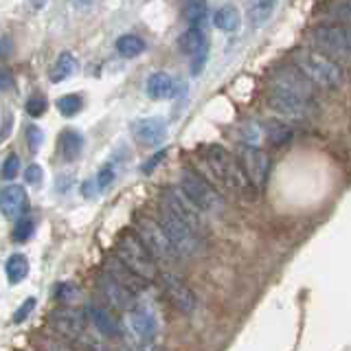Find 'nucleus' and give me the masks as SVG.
Here are the masks:
<instances>
[{
    "label": "nucleus",
    "instance_id": "f257e3e1",
    "mask_svg": "<svg viewBox=\"0 0 351 351\" xmlns=\"http://www.w3.org/2000/svg\"><path fill=\"white\" fill-rule=\"evenodd\" d=\"M292 60L296 64V69H299L314 86L327 88V90H336V88H340L345 82L343 64H338L336 60L327 58V55L318 51L299 49L292 53Z\"/></svg>",
    "mask_w": 351,
    "mask_h": 351
},
{
    "label": "nucleus",
    "instance_id": "f03ea898",
    "mask_svg": "<svg viewBox=\"0 0 351 351\" xmlns=\"http://www.w3.org/2000/svg\"><path fill=\"white\" fill-rule=\"evenodd\" d=\"M204 162L208 165V169L213 171L215 178L222 182L226 189L233 191V193H239V195H244V197L257 193L255 186H252L250 180L246 178L244 169H241V162H237L235 156H230V154L224 147H219V145L206 147Z\"/></svg>",
    "mask_w": 351,
    "mask_h": 351
},
{
    "label": "nucleus",
    "instance_id": "7ed1b4c3",
    "mask_svg": "<svg viewBox=\"0 0 351 351\" xmlns=\"http://www.w3.org/2000/svg\"><path fill=\"white\" fill-rule=\"evenodd\" d=\"M117 257L145 281H154L158 277V263L154 261V257L134 233H123L117 239Z\"/></svg>",
    "mask_w": 351,
    "mask_h": 351
},
{
    "label": "nucleus",
    "instance_id": "20e7f679",
    "mask_svg": "<svg viewBox=\"0 0 351 351\" xmlns=\"http://www.w3.org/2000/svg\"><path fill=\"white\" fill-rule=\"evenodd\" d=\"M136 237L143 241V246L147 248V252L156 263L169 266V263L176 259V250L169 244L165 230L160 228L158 219L147 217V215H138L136 217Z\"/></svg>",
    "mask_w": 351,
    "mask_h": 351
},
{
    "label": "nucleus",
    "instance_id": "39448f33",
    "mask_svg": "<svg viewBox=\"0 0 351 351\" xmlns=\"http://www.w3.org/2000/svg\"><path fill=\"white\" fill-rule=\"evenodd\" d=\"M158 224L167 235L169 244L173 246L176 255L182 257H193L200 252V233L193 230L189 224H184L180 217H176L173 213H169L167 208H162V213L158 217Z\"/></svg>",
    "mask_w": 351,
    "mask_h": 351
},
{
    "label": "nucleus",
    "instance_id": "423d86ee",
    "mask_svg": "<svg viewBox=\"0 0 351 351\" xmlns=\"http://www.w3.org/2000/svg\"><path fill=\"white\" fill-rule=\"evenodd\" d=\"M180 189L191 197V200L202 208L206 213H222L224 208V197L219 195L211 182L200 178L195 171L184 169L182 178H180Z\"/></svg>",
    "mask_w": 351,
    "mask_h": 351
},
{
    "label": "nucleus",
    "instance_id": "0eeeda50",
    "mask_svg": "<svg viewBox=\"0 0 351 351\" xmlns=\"http://www.w3.org/2000/svg\"><path fill=\"white\" fill-rule=\"evenodd\" d=\"M312 40L318 47V51H323V55L336 60L338 64H345L349 60L351 42H349V31L345 27H340V25L318 27L312 33Z\"/></svg>",
    "mask_w": 351,
    "mask_h": 351
},
{
    "label": "nucleus",
    "instance_id": "6e6552de",
    "mask_svg": "<svg viewBox=\"0 0 351 351\" xmlns=\"http://www.w3.org/2000/svg\"><path fill=\"white\" fill-rule=\"evenodd\" d=\"M162 206L176 217H180L184 224H189L193 230H202V208L197 206L182 189H165L162 191Z\"/></svg>",
    "mask_w": 351,
    "mask_h": 351
},
{
    "label": "nucleus",
    "instance_id": "1a4fd4ad",
    "mask_svg": "<svg viewBox=\"0 0 351 351\" xmlns=\"http://www.w3.org/2000/svg\"><path fill=\"white\" fill-rule=\"evenodd\" d=\"M270 88L272 90H281L288 95H296L303 99H310V101H316L314 99V84L307 80V77L299 71V69H290V66H283V69H277L270 77Z\"/></svg>",
    "mask_w": 351,
    "mask_h": 351
},
{
    "label": "nucleus",
    "instance_id": "9d476101",
    "mask_svg": "<svg viewBox=\"0 0 351 351\" xmlns=\"http://www.w3.org/2000/svg\"><path fill=\"white\" fill-rule=\"evenodd\" d=\"M160 279H162V290L176 310L182 314H191L195 310V294L189 285L173 272H162Z\"/></svg>",
    "mask_w": 351,
    "mask_h": 351
},
{
    "label": "nucleus",
    "instance_id": "9b49d317",
    "mask_svg": "<svg viewBox=\"0 0 351 351\" xmlns=\"http://www.w3.org/2000/svg\"><path fill=\"white\" fill-rule=\"evenodd\" d=\"M268 106L277 112L285 114V117H294V119H305L314 112L316 101H310V99L296 97V95H288L281 90H268Z\"/></svg>",
    "mask_w": 351,
    "mask_h": 351
},
{
    "label": "nucleus",
    "instance_id": "f8f14e48",
    "mask_svg": "<svg viewBox=\"0 0 351 351\" xmlns=\"http://www.w3.org/2000/svg\"><path fill=\"white\" fill-rule=\"evenodd\" d=\"M241 169H244L250 184L255 186V191H259L261 186L266 184L268 171H270L268 154L259 147H246L241 152Z\"/></svg>",
    "mask_w": 351,
    "mask_h": 351
},
{
    "label": "nucleus",
    "instance_id": "ddd939ff",
    "mask_svg": "<svg viewBox=\"0 0 351 351\" xmlns=\"http://www.w3.org/2000/svg\"><path fill=\"white\" fill-rule=\"evenodd\" d=\"M132 136L143 147H158L167 138V123L158 117L138 119L132 123Z\"/></svg>",
    "mask_w": 351,
    "mask_h": 351
},
{
    "label": "nucleus",
    "instance_id": "4468645a",
    "mask_svg": "<svg viewBox=\"0 0 351 351\" xmlns=\"http://www.w3.org/2000/svg\"><path fill=\"white\" fill-rule=\"evenodd\" d=\"M97 283H99V290L104 294V299L112 307H117V310L130 312L132 307H136V292H132L123 283H119L117 279L110 277V274H101Z\"/></svg>",
    "mask_w": 351,
    "mask_h": 351
},
{
    "label": "nucleus",
    "instance_id": "2eb2a0df",
    "mask_svg": "<svg viewBox=\"0 0 351 351\" xmlns=\"http://www.w3.org/2000/svg\"><path fill=\"white\" fill-rule=\"evenodd\" d=\"M27 204H29V197H27L25 186L9 184L5 189H0V211H3L5 217L14 219V217L25 215Z\"/></svg>",
    "mask_w": 351,
    "mask_h": 351
},
{
    "label": "nucleus",
    "instance_id": "dca6fc26",
    "mask_svg": "<svg viewBox=\"0 0 351 351\" xmlns=\"http://www.w3.org/2000/svg\"><path fill=\"white\" fill-rule=\"evenodd\" d=\"M104 270H106V274H110V277L117 279L119 283H123L125 288H130L132 292L145 290V285L149 283V281H145L143 277H138L134 270H130L119 257H108L104 261Z\"/></svg>",
    "mask_w": 351,
    "mask_h": 351
},
{
    "label": "nucleus",
    "instance_id": "f3484780",
    "mask_svg": "<svg viewBox=\"0 0 351 351\" xmlns=\"http://www.w3.org/2000/svg\"><path fill=\"white\" fill-rule=\"evenodd\" d=\"M51 323L64 336H82L86 329V316L80 310L66 307V310H58L51 314Z\"/></svg>",
    "mask_w": 351,
    "mask_h": 351
},
{
    "label": "nucleus",
    "instance_id": "a211bd4d",
    "mask_svg": "<svg viewBox=\"0 0 351 351\" xmlns=\"http://www.w3.org/2000/svg\"><path fill=\"white\" fill-rule=\"evenodd\" d=\"M130 329L138 340H152L156 336V318L149 310H138V307H132L130 310Z\"/></svg>",
    "mask_w": 351,
    "mask_h": 351
},
{
    "label": "nucleus",
    "instance_id": "6ab92c4d",
    "mask_svg": "<svg viewBox=\"0 0 351 351\" xmlns=\"http://www.w3.org/2000/svg\"><path fill=\"white\" fill-rule=\"evenodd\" d=\"M88 318L93 321L97 327V332L108 338H119L121 336V327L117 323V318L110 314L106 307L101 305H88Z\"/></svg>",
    "mask_w": 351,
    "mask_h": 351
},
{
    "label": "nucleus",
    "instance_id": "aec40b11",
    "mask_svg": "<svg viewBox=\"0 0 351 351\" xmlns=\"http://www.w3.org/2000/svg\"><path fill=\"white\" fill-rule=\"evenodd\" d=\"M145 90L149 99L160 101V99H169L173 95V82L167 73H152L145 82Z\"/></svg>",
    "mask_w": 351,
    "mask_h": 351
},
{
    "label": "nucleus",
    "instance_id": "412c9836",
    "mask_svg": "<svg viewBox=\"0 0 351 351\" xmlns=\"http://www.w3.org/2000/svg\"><path fill=\"white\" fill-rule=\"evenodd\" d=\"M213 25L219 29V31H224V33H233L239 29L241 25V14H239V9L235 5H222L219 7L215 14H213Z\"/></svg>",
    "mask_w": 351,
    "mask_h": 351
},
{
    "label": "nucleus",
    "instance_id": "4be33fe9",
    "mask_svg": "<svg viewBox=\"0 0 351 351\" xmlns=\"http://www.w3.org/2000/svg\"><path fill=\"white\" fill-rule=\"evenodd\" d=\"M80 69V62H77V58L71 53V51H64L58 62H55L53 71H51V82L53 84H60L64 80H69V77L75 75V71Z\"/></svg>",
    "mask_w": 351,
    "mask_h": 351
},
{
    "label": "nucleus",
    "instance_id": "5701e85b",
    "mask_svg": "<svg viewBox=\"0 0 351 351\" xmlns=\"http://www.w3.org/2000/svg\"><path fill=\"white\" fill-rule=\"evenodd\" d=\"M178 47L184 55H193L197 53L200 49L208 47V42H206V36H204V31L202 27H189V31L182 33L180 40H178Z\"/></svg>",
    "mask_w": 351,
    "mask_h": 351
},
{
    "label": "nucleus",
    "instance_id": "b1692460",
    "mask_svg": "<svg viewBox=\"0 0 351 351\" xmlns=\"http://www.w3.org/2000/svg\"><path fill=\"white\" fill-rule=\"evenodd\" d=\"M84 147V136L77 130H66L60 138V152L64 160H75L82 154Z\"/></svg>",
    "mask_w": 351,
    "mask_h": 351
},
{
    "label": "nucleus",
    "instance_id": "393cba45",
    "mask_svg": "<svg viewBox=\"0 0 351 351\" xmlns=\"http://www.w3.org/2000/svg\"><path fill=\"white\" fill-rule=\"evenodd\" d=\"M5 272H7V279L9 283H20L22 279H27L29 274V259L22 255V252H14L7 263H5Z\"/></svg>",
    "mask_w": 351,
    "mask_h": 351
},
{
    "label": "nucleus",
    "instance_id": "a878e982",
    "mask_svg": "<svg viewBox=\"0 0 351 351\" xmlns=\"http://www.w3.org/2000/svg\"><path fill=\"white\" fill-rule=\"evenodd\" d=\"M206 11H208L206 0H186L182 7V18L189 27H202Z\"/></svg>",
    "mask_w": 351,
    "mask_h": 351
},
{
    "label": "nucleus",
    "instance_id": "bb28decb",
    "mask_svg": "<svg viewBox=\"0 0 351 351\" xmlns=\"http://www.w3.org/2000/svg\"><path fill=\"white\" fill-rule=\"evenodd\" d=\"M117 51L123 58H136V55L145 51V42H143V38L134 36V33H125V36L117 40Z\"/></svg>",
    "mask_w": 351,
    "mask_h": 351
},
{
    "label": "nucleus",
    "instance_id": "cd10ccee",
    "mask_svg": "<svg viewBox=\"0 0 351 351\" xmlns=\"http://www.w3.org/2000/svg\"><path fill=\"white\" fill-rule=\"evenodd\" d=\"M266 136L272 145H283V143H288L292 138V130L285 123H279V121H268Z\"/></svg>",
    "mask_w": 351,
    "mask_h": 351
},
{
    "label": "nucleus",
    "instance_id": "c85d7f7f",
    "mask_svg": "<svg viewBox=\"0 0 351 351\" xmlns=\"http://www.w3.org/2000/svg\"><path fill=\"white\" fill-rule=\"evenodd\" d=\"M82 106H84V101H82L80 95H64V97L58 99V101H55V108L60 110V114L69 117V119L80 112Z\"/></svg>",
    "mask_w": 351,
    "mask_h": 351
},
{
    "label": "nucleus",
    "instance_id": "c756f323",
    "mask_svg": "<svg viewBox=\"0 0 351 351\" xmlns=\"http://www.w3.org/2000/svg\"><path fill=\"white\" fill-rule=\"evenodd\" d=\"M33 230H36V224H33V219L31 217H20L16 228H14V239L16 241H27L33 235Z\"/></svg>",
    "mask_w": 351,
    "mask_h": 351
},
{
    "label": "nucleus",
    "instance_id": "7c9ffc66",
    "mask_svg": "<svg viewBox=\"0 0 351 351\" xmlns=\"http://www.w3.org/2000/svg\"><path fill=\"white\" fill-rule=\"evenodd\" d=\"M42 143H44V132L40 125H29L27 128V145L33 154H38L42 149Z\"/></svg>",
    "mask_w": 351,
    "mask_h": 351
},
{
    "label": "nucleus",
    "instance_id": "2f4dec72",
    "mask_svg": "<svg viewBox=\"0 0 351 351\" xmlns=\"http://www.w3.org/2000/svg\"><path fill=\"white\" fill-rule=\"evenodd\" d=\"M36 305H38V299H36V296H27L25 303H22V305L18 307V310L14 312V323H16V325L25 323L27 318H29V314H31L33 310H36Z\"/></svg>",
    "mask_w": 351,
    "mask_h": 351
},
{
    "label": "nucleus",
    "instance_id": "473e14b6",
    "mask_svg": "<svg viewBox=\"0 0 351 351\" xmlns=\"http://www.w3.org/2000/svg\"><path fill=\"white\" fill-rule=\"evenodd\" d=\"M47 108H49V101H47V97H42V95L31 97L29 101H27V112H29V117H33V119L42 117L44 112H47Z\"/></svg>",
    "mask_w": 351,
    "mask_h": 351
},
{
    "label": "nucleus",
    "instance_id": "72a5a7b5",
    "mask_svg": "<svg viewBox=\"0 0 351 351\" xmlns=\"http://www.w3.org/2000/svg\"><path fill=\"white\" fill-rule=\"evenodd\" d=\"M20 171V158H18V154H9V156L5 158L3 162V178L5 180H14L16 176Z\"/></svg>",
    "mask_w": 351,
    "mask_h": 351
},
{
    "label": "nucleus",
    "instance_id": "f704fd0d",
    "mask_svg": "<svg viewBox=\"0 0 351 351\" xmlns=\"http://www.w3.org/2000/svg\"><path fill=\"white\" fill-rule=\"evenodd\" d=\"M272 5H274V0H266V7H263V0H259V3L252 7L250 18H255V25H261V22L268 20L270 11H272Z\"/></svg>",
    "mask_w": 351,
    "mask_h": 351
},
{
    "label": "nucleus",
    "instance_id": "c9c22d12",
    "mask_svg": "<svg viewBox=\"0 0 351 351\" xmlns=\"http://www.w3.org/2000/svg\"><path fill=\"white\" fill-rule=\"evenodd\" d=\"M25 180H27V184H33V186H40L42 184L44 171H42V167H40L38 162H31L29 167L25 169Z\"/></svg>",
    "mask_w": 351,
    "mask_h": 351
},
{
    "label": "nucleus",
    "instance_id": "e433bc0d",
    "mask_svg": "<svg viewBox=\"0 0 351 351\" xmlns=\"http://www.w3.org/2000/svg\"><path fill=\"white\" fill-rule=\"evenodd\" d=\"M206 58H208V47H204V49H200L197 53L191 55V75L197 77V75L202 73L204 64H206Z\"/></svg>",
    "mask_w": 351,
    "mask_h": 351
},
{
    "label": "nucleus",
    "instance_id": "4c0bfd02",
    "mask_svg": "<svg viewBox=\"0 0 351 351\" xmlns=\"http://www.w3.org/2000/svg\"><path fill=\"white\" fill-rule=\"evenodd\" d=\"M114 178H117L114 169L112 167H104L101 171H99V176H97V186L104 191V189H108V186L114 182Z\"/></svg>",
    "mask_w": 351,
    "mask_h": 351
},
{
    "label": "nucleus",
    "instance_id": "58836bf2",
    "mask_svg": "<svg viewBox=\"0 0 351 351\" xmlns=\"http://www.w3.org/2000/svg\"><path fill=\"white\" fill-rule=\"evenodd\" d=\"M75 294H77L75 285H71V283H60L58 285V299L60 301H71Z\"/></svg>",
    "mask_w": 351,
    "mask_h": 351
},
{
    "label": "nucleus",
    "instance_id": "ea45409f",
    "mask_svg": "<svg viewBox=\"0 0 351 351\" xmlns=\"http://www.w3.org/2000/svg\"><path fill=\"white\" fill-rule=\"evenodd\" d=\"M14 88V75L7 69H0V93H7Z\"/></svg>",
    "mask_w": 351,
    "mask_h": 351
},
{
    "label": "nucleus",
    "instance_id": "a19ab883",
    "mask_svg": "<svg viewBox=\"0 0 351 351\" xmlns=\"http://www.w3.org/2000/svg\"><path fill=\"white\" fill-rule=\"evenodd\" d=\"M162 156H165V152H160L158 156H154V158H152V162H147V165H145V167H143V169H145V171H152V167H154V165H158V162L162 160Z\"/></svg>",
    "mask_w": 351,
    "mask_h": 351
},
{
    "label": "nucleus",
    "instance_id": "79ce46f5",
    "mask_svg": "<svg viewBox=\"0 0 351 351\" xmlns=\"http://www.w3.org/2000/svg\"><path fill=\"white\" fill-rule=\"evenodd\" d=\"M31 5L36 7V9H42L44 5H47V0H31Z\"/></svg>",
    "mask_w": 351,
    "mask_h": 351
}]
</instances>
